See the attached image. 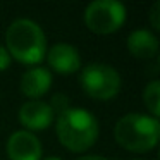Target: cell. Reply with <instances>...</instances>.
I'll list each match as a JSON object with an SVG mask.
<instances>
[{
  "instance_id": "obj_1",
  "label": "cell",
  "mask_w": 160,
  "mask_h": 160,
  "mask_svg": "<svg viewBox=\"0 0 160 160\" xmlns=\"http://www.w3.org/2000/svg\"><path fill=\"white\" fill-rule=\"evenodd\" d=\"M59 141L71 152H84L91 148L98 138V122L86 108L69 107L57 117Z\"/></svg>"
},
{
  "instance_id": "obj_2",
  "label": "cell",
  "mask_w": 160,
  "mask_h": 160,
  "mask_svg": "<svg viewBox=\"0 0 160 160\" xmlns=\"http://www.w3.org/2000/svg\"><path fill=\"white\" fill-rule=\"evenodd\" d=\"M7 52L22 64H38L47 55V38L31 19H18L5 33Z\"/></svg>"
},
{
  "instance_id": "obj_3",
  "label": "cell",
  "mask_w": 160,
  "mask_h": 160,
  "mask_svg": "<svg viewBox=\"0 0 160 160\" xmlns=\"http://www.w3.org/2000/svg\"><path fill=\"white\" fill-rule=\"evenodd\" d=\"M158 119L145 114H128L119 119L114 128V138L122 148L136 153H146L158 143Z\"/></svg>"
},
{
  "instance_id": "obj_4",
  "label": "cell",
  "mask_w": 160,
  "mask_h": 160,
  "mask_svg": "<svg viewBox=\"0 0 160 160\" xmlns=\"http://www.w3.org/2000/svg\"><path fill=\"white\" fill-rule=\"evenodd\" d=\"M81 86L95 100H110L121 90V76L108 64H90L81 72Z\"/></svg>"
},
{
  "instance_id": "obj_5",
  "label": "cell",
  "mask_w": 160,
  "mask_h": 160,
  "mask_svg": "<svg viewBox=\"0 0 160 160\" xmlns=\"http://www.w3.org/2000/svg\"><path fill=\"white\" fill-rule=\"evenodd\" d=\"M126 21V7L117 0H95L84 11L88 29L97 35L115 33Z\"/></svg>"
},
{
  "instance_id": "obj_6",
  "label": "cell",
  "mask_w": 160,
  "mask_h": 160,
  "mask_svg": "<svg viewBox=\"0 0 160 160\" xmlns=\"http://www.w3.org/2000/svg\"><path fill=\"white\" fill-rule=\"evenodd\" d=\"M7 155L11 160H40L42 143L33 132L16 131L7 141Z\"/></svg>"
},
{
  "instance_id": "obj_7",
  "label": "cell",
  "mask_w": 160,
  "mask_h": 160,
  "mask_svg": "<svg viewBox=\"0 0 160 160\" xmlns=\"http://www.w3.org/2000/svg\"><path fill=\"white\" fill-rule=\"evenodd\" d=\"M19 121L31 131H43L53 122V110L42 100H29L19 108Z\"/></svg>"
},
{
  "instance_id": "obj_8",
  "label": "cell",
  "mask_w": 160,
  "mask_h": 160,
  "mask_svg": "<svg viewBox=\"0 0 160 160\" xmlns=\"http://www.w3.org/2000/svg\"><path fill=\"white\" fill-rule=\"evenodd\" d=\"M47 60L59 74H72L81 67L79 52L69 43H55L47 52Z\"/></svg>"
},
{
  "instance_id": "obj_9",
  "label": "cell",
  "mask_w": 160,
  "mask_h": 160,
  "mask_svg": "<svg viewBox=\"0 0 160 160\" xmlns=\"http://www.w3.org/2000/svg\"><path fill=\"white\" fill-rule=\"evenodd\" d=\"M52 86V74L45 67H31L21 78V91L31 100H38Z\"/></svg>"
},
{
  "instance_id": "obj_10",
  "label": "cell",
  "mask_w": 160,
  "mask_h": 160,
  "mask_svg": "<svg viewBox=\"0 0 160 160\" xmlns=\"http://www.w3.org/2000/svg\"><path fill=\"white\" fill-rule=\"evenodd\" d=\"M128 50L136 59H152L157 55L158 40L148 29H136L128 36Z\"/></svg>"
},
{
  "instance_id": "obj_11",
  "label": "cell",
  "mask_w": 160,
  "mask_h": 160,
  "mask_svg": "<svg viewBox=\"0 0 160 160\" xmlns=\"http://www.w3.org/2000/svg\"><path fill=\"white\" fill-rule=\"evenodd\" d=\"M143 100L145 105L150 112H152V117H158L160 114V83L158 81H152L148 86L143 91Z\"/></svg>"
},
{
  "instance_id": "obj_12",
  "label": "cell",
  "mask_w": 160,
  "mask_h": 160,
  "mask_svg": "<svg viewBox=\"0 0 160 160\" xmlns=\"http://www.w3.org/2000/svg\"><path fill=\"white\" fill-rule=\"evenodd\" d=\"M50 108H52L53 112H64L66 108H69V100L66 98V95H55L52 100V103H48Z\"/></svg>"
},
{
  "instance_id": "obj_13",
  "label": "cell",
  "mask_w": 160,
  "mask_h": 160,
  "mask_svg": "<svg viewBox=\"0 0 160 160\" xmlns=\"http://www.w3.org/2000/svg\"><path fill=\"white\" fill-rule=\"evenodd\" d=\"M9 64H11V55H9V52L4 47H0V72L7 69Z\"/></svg>"
},
{
  "instance_id": "obj_14",
  "label": "cell",
  "mask_w": 160,
  "mask_h": 160,
  "mask_svg": "<svg viewBox=\"0 0 160 160\" xmlns=\"http://www.w3.org/2000/svg\"><path fill=\"white\" fill-rule=\"evenodd\" d=\"M158 9H160V4L155 2L152 7V14H150V19H152V26L155 29H160V22H158Z\"/></svg>"
},
{
  "instance_id": "obj_15",
  "label": "cell",
  "mask_w": 160,
  "mask_h": 160,
  "mask_svg": "<svg viewBox=\"0 0 160 160\" xmlns=\"http://www.w3.org/2000/svg\"><path fill=\"white\" fill-rule=\"evenodd\" d=\"M78 160H108V158H105L102 155H84V157H79Z\"/></svg>"
},
{
  "instance_id": "obj_16",
  "label": "cell",
  "mask_w": 160,
  "mask_h": 160,
  "mask_svg": "<svg viewBox=\"0 0 160 160\" xmlns=\"http://www.w3.org/2000/svg\"><path fill=\"white\" fill-rule=\"evenodd\" d=\"M43 160H62V158H59V157H47V158H43Z\"/></svg>"
}]
</instances>
